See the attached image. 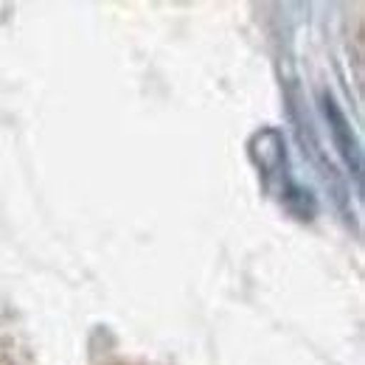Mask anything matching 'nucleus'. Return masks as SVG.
<instances>
[{"label": "nucleus", "instance_id": "2", "mask_svg": "<svg viewBox=\"0 0 365 365\" xmlns=\"http://www.w3.org/2000/svg\"><path fill=\"white\" fill-rule=\"evenodd\" d=\"M320 107H323V115H326V124H329L334 149L340 152V158L346 160L349 172L354 175L357 188H363V149H360V140H357L354 130H351L349 115L343 113V107L337 104V98L331 93H323L320 96Z\"/></svg>", "mask_w": 365, "mask_h": 365}, {"label": "nucleus", "instance_id": "1", "mask_svg": "<svg viewBox=\"0 0 365 365\" xmlns=\"http://www.w3.org/2000/svg\"><path fill=\"white\" fill-rule=\"evenodd\" d=\"M247 146H250V158H253V163H256V169L262 175L264 188L298 220H312L315 208H318L315 197H312L309 188H304L292 178L284 135L275 127H264V130H259L256 135L250 138Z\"/></svg>", "mask_w": 365, "mask_h": 365}]
</instances>
